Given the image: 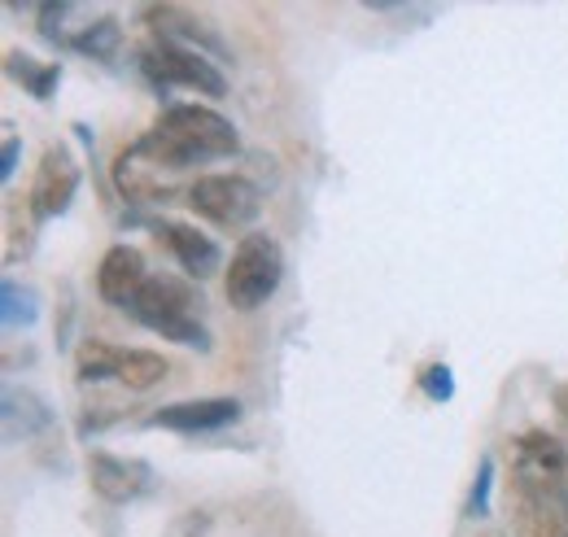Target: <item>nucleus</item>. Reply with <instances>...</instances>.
Here are the masks:
<instances>
[{
  "label": "nucleus",
  "mask_w": 568,
  "mask_h": 537,
  "mask_svg": "<svg viewBox=\"0 0 568 537\" xmlns=\"http://www.w3.org/2000/svg\"><path fill=\"white\" fill-rule=\"evenodd\" d=\"M136 149L149 162H158L166 175L180 180L193 166L232 158L241 149V135L211 105H166L158 123L136 140Z\"/></svg>",
  "instance_id": "f257e3e1"
},
{
  "label": "nucleus",
  "mask_w": 568,
  "mask_h": 537,
  "mask_svg": "<svg viewBox=\"0 0 568 537\" xmlns=\"http://www.w3.org/2000/svg\"><path fill=\"white\" fill-rule=\"evenodd\" d=\"M128 315L162 341H175V345H189V349H211V328L202 320V297L189 280L149 275L141 297L128 306Z\"/></svg>",
  "instance_id": "f03ea898"
},
{
  "label": "nucleus",
  "mask_w": 568,
  "mask_h": 537,
  "mask_svg": "<svg viewBox=\"0 0 568 537\" xmlns=\"http://www.w3.org/2000/svg\"><path fill=\"white\" fill-rule=\"evenodd\" d=\"M284 280V254L276 236L267 232H250L241 236V245L232 250V263L223 271V293L232 311H258L267 297H276Z\"/></svg>",
  "instance_id": "7ed1b4c3"
},
{
  "label": "nucleus",
  "mask_w": 568,
  "mask_h": 537,
  "mask_svg": "<svg viewBox=\"0 0 568 537\" xmlns=\"http://www.w3.org/2000/svg\"><path fill=\"white\" fill-rule=\"evenodd\" d=\"M511 485L538 494L568 520V450L560 437L529 428L511 442Z\"/></svg>",
  "instance_id": "20e7f679"
},
{
  "label": "nucleus",
  "mask_w": 568,
  "mask_h": 537,
  "mask_svg": "<svg viewBox=\"0 0 568 537\" xmlns=\"http://www.w3.org/2000/svg\"><path fill=\"white\" fill-rule=\"evenodd\" d=\"M171 372V363L153 349H123L110 341H83L74 354V376L79 385H97V381H119L123 389L144 394L153 385H162Z\"/></svg>",
  "instance_id": "39448f33"
},
{
  "label": "nucleus",
  "mask_w": 568,
  "mask_h": 537,
  "mask_svg": "<svg viewBox=\"0 0 568 537\" xmlns=\"http://www.w3.org/2000/svg\"><path fill=\"white\" fill-rule=\"evenodd\" d=\"M141 70L153 88H189L197 97H227V79L206 53L171 44V40H149L141 49Z\"/></svg>",
  "instance_id": "423d86ee"
},
{
  "label": "nucleus",
  "mask_w": 568,
  "mask_h": 537,
  "mask_svg": "<svg viewBox=\"0 0 568 537\" xmlns=\"http://www.w3.org/2000/svg\"><path fill=\"white\" fill-rule=\"evenodd\" d=\"M189 210L211 219L214 227H250L263 214V193L245 175H197L189 184Z\"/></svg>",
  "instance_id": "0eeeda50"
},
{
  "label": "nucleus",
  "mask_w": 568,
  "mask_h": 537,
  "mask_svg": "<svg viewBox=\"0 0 568 537\" xmlns=\"http://www.w3.org/2000/svg\"><path fill=\"white\" fill-rule=\"evenodd\" d=\"M74 189H79V162L71 158L67 144H49L40 166H36V180H31V214L40 223L67 214V205L74 202Z\"/></svg>",
  "instance_id": "6e6552de"
},
{
  "label": "nucleus",
  "mask_w": 568,
  "mask_h": 537,
  "mask_svg": "<svg viewBox=\"0 0 568 537\" xmlns=\"http://www.w3.org/2000/svg\"><path fill=\"white\" fill-rule=\"evenodd\" d=\"M88 480H92V494L123 507V503H136L153 489V468L144 459H123V455H110V450H92L88 455Z\"/></svg>",
  "instance_id": "1a4fd4ad"
},
{
  "label": "nucleus",
  "mask_w": 568,
  "mask_h": 537,
  "mask_svg": "<svg viewBox=\"0 0 568 537\" xmlns=\"http://www.w3.org/2000/svg\"><path fill=\"white\" fill-rule=\"evenodd\" d=\"M144 22L153 27V40H171V44H184V49H197V53L227 58V44L219 40V31L184 4H149Z\"/></svg>",
  "instance_id": "9d476101"
},
{
  "label": "nucleus",
  "mask_w": 568,
  "mask_h": 537,
  "mask_svg": "<svg viewBox=\"0 0 568 537\" xmlns=\"http://www.w3.org/2000/svg\"><path fill=\"white\" fill-rule=\"evenodd\" d=\"M144 284H149V271H144L141 250L136 245H110L105 259H101V267H97V293H101V302L128 311L141 297Z\"/></svg>",
  "instance_id": "9b49d317"
},
{
  "label": "nucleus",
  "mask_w": 568,
  "mask_h": 537,
  "mask_svg": "<svg viewBox=\"0 0 568 537\" xmlns=\"http://www.w3.org/2000/svg\"><path fill=\"white\" fill-rule=\"evenodd\" d=\"M241 419L236 398H193V403L158 406L149 415V428H171V433H214Z\"/></svg>",
  "instance_id": "f8f14e48"
},
{
  "label": "nucleus",
  "mask_w": 568,
  "mask_h": 537,
  "mask_svg": "<svg viewBox=\"0 0 568 537\" xmlns=\"http://www.w3.org/2000/svg\"><path fill=\"white\" fill-rule=\"evenodd\" d=\"M114 189L128 197V202H166L175 193V175H166L158 162H149L136 144H128L119 158H114Z\"/></svg>",
  "instance_id": "ddd939ff"
},
{
  "label": "nucleus",
  "mask_w": 568,
  "mask_h": 537,
  "mask_svg": "<svg viewBox=\"0 0 568 537\" xmlns=\"http://www.w3.org/2000/svg\"><path fill=\"white\" fill-rule=\"evenodd\" d=\"M158 236L166 241V250L175 254V263L184 267L189 280H211L214 271L223 267L219 245H214L206 232H197L193 223H171V219H162V223H158Z\"/></svg>",
  "instance_id": "4468645a"
},
{
  "label": "nucleus",
  "mask_w": 568,
  "mask_h": 537,
  "mask_svg": "<svg viewBox=\"0 0 568 537\" xmlns=\"http://www.w3.org/2000/svg\"><path fill=\"white\" fill-rule=\"evenodd\" d=\"M511 529L516 537H568V520L538 494L511 485Z\"/></svg>",
  "instance_id": "2eb2a0df"
},
{
  "label": "nucleus",
  "mask_w": 568,
  "mask_h": 537,
  "mask_svg": "<svg viewBox=\"0 0 568 537\" xmlns=\"http://www.w3.org/2000/svg\"><path fill=\"white\" fill-rule=\"evenodd\" d=\"M9 74H13L36 101H49L53 88L62 83V67H58V62H36V58H27V53H9Z\"/></svg>",
  "instance_id": "dca6fc26"
},
{
  "label": "nucleus",
  "mask_w": 568,
  "mask_h": 537,
  "mask_svg": "<svg viewBox=\"0 0 568 537\" xmlns=\"http://www.w3.org/2000/svg\"><path fill=\"white\" fill-rule=\"evenodd\" d=\"M119 22L114 18H101V22H88L79 36H71V49L74 53H88V58H114L119 53Z\"/></svg>",
  "instance_id": "f3484780"
},
{
  "label": "nucleus",
  "mask_w": 568,
  "mask_h": 537,
  "mask_svg": "<svg viewBox=\"0 0 568 537\" xmlns=\"http://www.w3.org/2000/svg\"><path fill=\"white\" fill-rule=\"evenodd\" d=\"M40 320V297L36 288L18 284V280H4V324L9 328H31Z\"/></svg>",
  "instance_id": "a211bd4d"
},
{
  "label": "nucleus",
  "mask_w": 568,
  "mask_h": 537,
  "mask_svg": "<svg viewBox=\"0 0 568 537\" xmlns=\"http://www.w3.org/2000/svg\"><path fill=\"white\" fill-rule=\"evenodd\" d=\"M425 389H428V398H450V372L446 367H428L425 372Z\"/></svg>",
  "instance_id": "6ab92c4d"
},
{
  "label": "nucleus",
  "mask_w": 568,
  "mask_h": 537,
  "mask_svg": "<svg viewBox=\"0 0 568 537\" xmlns=\"http://www.w3.org/2000/svg\"><path fill=\"white\" fill-rule=\"evenodd\" d=\"M486 494H490V459L481 464V476H477V489H473V503H468V511H473V516H486Z\"/></svg>",
  "instance_id": "aec40b11"
},
{
  "label": "nucleus",
  "mask_w": 568,
  "mask_h": 537,
  "mask_svg": "<svg viewBox=\"0 0 568 537\" xmlns=\"http://www.w3.org/2000/svg\"><path fill=\"white\" fill-rule=\"evenodd\" d=\"M13 171H18V135L9 132L4 135V166H0V180L9 184V180H13Z\"/></svg>",
  "instance_id": "412c9836"
},
{
  "label": "nucleus",
  "mask_w": 568,
  "mask_h": 537,
  "mask_svg": "<svg viewBox=\"0 0 568 537\" xmlns=\"http://www.w3.org/2000/svg\"><path fill=\"white\" fill-rule=\"evenodd\" d=\"M556 411L568 419V385H560V389H556Z\"/></svg>",
  "instance_id": "4be33fe9"
}]
</instances>
